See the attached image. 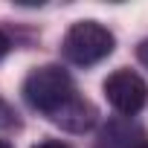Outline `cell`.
<instances>
[{"instance_id":"ba28073f","label":"cell","mask_w":148,"mask_h":148,"mask_svg":"<svg viewBox=\"0 0 148 148\" xmlns=\"http://www.w3.org/2000/svg\"><path fill=\"white\" fill-rule=\"evenodd\" d=\"M0 148H12V145H9V142H6V139H0Z\"/></svg>"},{"instance_id":"7a4b0ae2","label":"cell","mask_w":148,"mask_h":148,"mask_svg":"<svg viewBox=\"0 0 148 148\" xmlns=\"http://www.w3.org/2000/svg\"><path fill=\"white\" fill-rule=\"evenodd\" d=\"M113 32L96 21H79L73 23L61 41V52L70 64L76 67H93L105 61L113 52Z\"/></svg>"},{"instance_id":"5b68a950","label":"cell","mask_w":148,"mask_h":148,"mask_svg":"<svg viewBox=\"0 0 148 148\" xmlns=\"http://www.w3.org/2000/svg\"><path fill=\"white\" fill-rule=\"evenodd\" d=\"M35 148H70V145L61 142V139H44V142H38Z\"/></svg>"},{"instance_id":"6da1fadb","label":"cell","mask_w":148,"mask_h":148,"mask_svg":"<svg viewBox=\"0 0 148 148\" xmlns=\"http://www.w3.org/2000/svg\"><path fill=\"white\" fill-rule=\"evenodd\" d=\"M23 99L32 110L73 134L90 131L99 119L96 108L79 93L73 76L58 64H44L29 73L23 82Z\"/></svg>"},{"instance_id":"8992f818","label":"cell","mask_w":148,"mask_h":148,"mask_svg":"<svg viewBox=\"0 0 148 148\" xmlns=\"http://www.w3.org/2000/svg\"><path fill=\"white\" fill-rule=\"evenodd\" d=\"M9 47H12V41H9V35L0 29V58H3L6 52H9Z\"/></svg>"},{"instance_id":"9c48e42d","label":"cell","mask_w":148,"mask_h":148,"mask_svg":"<svg viewBox=\"0 0 148 148\" xmlns=\"http://www.w3.org/2000/svg\"><path fill=\"white\" fill-rule=\"evenodd\" d=\"M136 148H148V142H139V145H136Z\"/></svg>"},{"instance_id":"3957f363","label":"cell","mask_w":148,"mask_h":148,"mask_svg":"<svg viewBox=\"0 0 148 148\" xmlns=\"http://www.w3.org/2000/svg\"><path fill=\"white\" fill-rule=\"evenodd\" d=\"M105 96L122 116H136L148 105V84L139 73L122 67L105 79Z\"/></svg>"},{"instance_id":"52a82bcc","label":"cell","mask_w":148,"mask_h":148,"mask_svg":"<svg viewBox=\"0 0 148 148\" xmlns=\"http://www.w3.org/2000/svg\"><path fill=\"white\" fill-rule=\"evenodd\" d=\"M136 55H139V61H142V64L148 67V38H145V41L139 44V49H136Z\"/></svg>"},{"instance_id":"277c9868","label":"cell","mask_w":148,"mask_h":148,"mask_svg":"<svg viewBox=\"0 0 148 148\" xmlns=\"http://www.w3.org/2000/svg\"><path fill=\"white\" fill-rule=\"evenodd\" d=\"M142 142V131L128 119H113L102 128L96 148H136Z\"/></svg>"}]
</instances>
